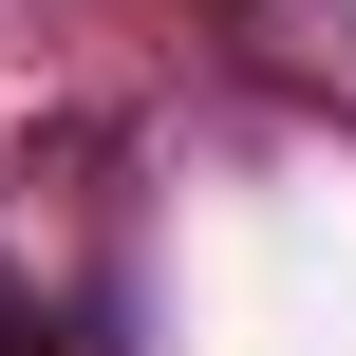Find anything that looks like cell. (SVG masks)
Instances as JSON below:
<instances>
[{"label": "cell", "mask_w": 356, "mask_h": 356, "mask_svg": "<svg viewBox=\"0 0 356 356\" xmlns=\"http://www.w3.org/2000/svg\"><path fill=\"white\" fill-rule=\"evenodd\" d=\"M0 356H56V319H38V300H19V282H0Z\"/></svg>", "instance_id": "obj_1"}]
</instances>
